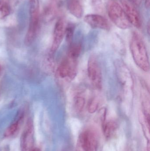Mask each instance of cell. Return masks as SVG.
Returning <instances> with one entry per match:
<instances>
[{
	"instance_id": "6da1fadb",
	"label": "cell",
	"mask_w": 150,
	"mask_h": 151,
	"mask_svg": "<svg viewBox=\"0 0 150 151\" xmlns=\"http://www.w3.org/2000/svg\"><path fill=\"white\" fill-rule=\"evenodd\" d=\"M130 50L136 65L145 72L149 71V60L145 43L141 36L136 32L131 37Z\"/></svg>"
},
{
	"instance_id": "7a4b0ae2",
	"label": "cell",
	"mask_w": 150,
	"mask_h": 151,
	"mask_svg": "<svg viewBox=\"0 0 150 151\" xmlns=\"http://www.w3.org/2000/svg\"><path fill=\"white\" fill-rule=\"evenodd\" d=\"M107 12L110 19L117 27L127 29L131 27L122 7L117 1L111 0L109 2Z\"/></svg>"
},
{
	"instance_id": "3957f363",
	"label": "cell",
	"mask_w": 150,
	"mask_h": 151,
	"mask_svg": "<svg viewBox=\"0 0 150 151\" xmlns=\"http://www.w3.org/2000/svg\"><path fill=\"white\" fill-rule=\"evenodd\" d=\"M98 138L97 133L93 129H84L78 137L75 151H97Z\"/></svg>"
},
{
	"instance_id": "277c9868",
	"label": "cell",
	"mask_w": 150,
	"mask_h": 151,
	"mask_svg": "<svg viewBox=\"0 0 150 151\" xmlns=\"http://www.w3.org/2000/svg\"><path fill=\"white\" fill-rule=\"evenodd\" d=\"M116 70L119 81L123 89L124 95L132 96L134 89V81L129 70L122 63H119Z\"/></svg>"
},
{
	"instance_id": "5b68a950",
	"label": "cell",
	"mask_w": 150,
	"mask_h": 151,
	"mask_svg": "<svg viewBox=\"0 0 150 151\" xmlns=\"http://www.w3.org/2000/svg\"><path fill=\"white\" fill-rule=\"evenodd\" d=\"M87 71L89 79L93 87L97 89H101L102 86L101 69L94 56H91L89 58Z\"/></svg>"
},
{
	"instance_id": "8992f818",
	"label": "cell",
	"mask_w": 150,
	"mask_h": 151,
	"mask_svg": "<svg viewBox=\"0 0 150 151\" xmlns=\"http://www.w3.org/2000/svg\"><path fill=\"white\" fill-rule=\"evenodd\" d=\"M34 127L31 119L26 122L20 138L21 151H32L34 145Z\"/></svg>"
},
{
	"instance_id": "52a82bcc",
	"label": "cell",
	"mask_w": 150,
	"mask_h": 151,
	"mask_svg": "<svg viewBox=\"0 0 150 151\" xmlns=\"http://www.w3.org/2000/svg\"><path fill=\"white\" fill-rule=\"evenodd\" d=\"M77 71V60L67 57L60 64L58 69V75L61 78L72 80Z\"/></svg>"
},
{
	"instance_id": "ba28073f",
	"label": "cell",
	"mask_w": 150,
	"mask_h": 151,
	"mask_svg": "<svg viewBox=\"0 0 150 151\" xmlns=\"http://www.w3.org/2000/svg\"><path fill=\"white\" fill-rule=\"evenodd\" d=\"M122 8L130 24L137 28H140L141 27V20L139 12L134 4L128 0H122Z\"/></svg>"
},
{
	"instance_id": "9c48e42d",
	"label": "cell",
	"mask_w": 150,
	"mask_h": 151,
	"mask_svg": "<svg viewBox=\"0 0 150 151\" xmlns=\"http://www.w3.org/2000/svg\"><path fill=\"white\" fill-rule=\"evenodd\" d=\"M66 27L63 19L60 18L57 20L54 29L53 41L51 47V52L55 53L58 49L63 37L65 35Z\"/></svg>"
},
{
	"instance_id": "30bf717a",
	"label": "cell",
	"mask_w": 150,
	"mask_h": 151,
	"mask_svg": "<svg viewBox=\"0 0 150 151\" xmlns=\"http://www.w3.org/2000/svg\"><path fill=\"white\" fill-rule=\"evenodd\" d=\"M84 20L90 26L93 28L109 30L110 25L107 19L101 15L89 14L84 17Z\"/></svg>"
},
{
	"instance_id": "8fae6325",
	"label": "cell",
	"mask_w": 150,
	"mask_h": 151,
	"mask_svg": "<svg viewBox=\"0 0 150 151\" xmlns=\"http://www.w3.org/2000/svg\"><path fill=\"white\" fill-rule=\"evenodd\" d=\"M104 135L106 139H111L114 137L117 132L118 124L115 121L110 120L108 122H105L102 125Z\"/></svg>"
},
{
	"instance_id": "7c38bea8",
	"label": "cell",
	"mask_w": 150,
	"mask_h": 151,
	"mask_svg": "<svg viewBox=\"0 0 150 151\" xmlns=\"http://www.w3.org/2000/svg\"><path fill=\"white\" fill-rule=\"evenodd\" d=\"M68 7L70 12L77 18H81L83 13L81 0H68Z\"/></svg>"
},
{
	"instance_id": "4fadbf2b",
	"label": "cell",
	"mask_w": 150,
	"mask_h": 151,
	"mask_svg": "<svg viewBox=\"0 0 150 151\" xmlns=\"http://www.w3.org/2000/svg\"><path fill=\"white\" fill-rule=\"evenodd\" d=\"M23 119V116L21 115L17 119L12 122L5 130L4 136L6 138H11L16 135L20 129Z\"/></svg>"
},
{
	"instance_id": "5bb4252c",
	"label": "cell",
	"mask_w": 150,
	"mask_h": 151,
	"mask_svg": "<svg viewBox=\"0 0 150 151\" xmlns=\"http://www.w3.org/2000/svg\"><path fill=\"white\" fill-rule=\"evenodd\" d=\"M82 45L80 43H74L70 47L68 56L71 59L77 60L82 51Z\"/></svg>"
},
{
	"instance_id": "9a60e30c",
	"label": "cell",
	"mask_w": 150,
	"mask_h": 151,
	"mask_svg": "<svg viewBox=\"0 0 150 151\" xmlns=\"http://www.w3.org/2000/svg\"><path fill=\"white\" fill-rule=\"evenodd\" d=\"M85 104V98L82 94H78L76 95L74 99V106L77 111L82 112L84 108Z\"/></svg>"
},
{
	"instance_id": "2e32d148",
	"label": "cell",
	"mask_w": 150,
	"mask_h": 151,
	"mask_svg": "<svg viewBox=\"0 0 150 151\" xmlns=\"http://www.w3.org/2000/svg\"><path fill=\"white\" fill-rule=\"evenodd\" d=\"M9 4L5 0H0V19L8 17L10 13Z\"/></svg>"
},
{
	"instance_id": "e0dca14e",
	"label": "cell",
	"mask_w": 150,
	"mask_h": 151,
	"mask_svg": "<svg viewBox=\"0 0 150 151\" xmlns=\"http://www.w3.org/2000/svg\"><path fill=\"white\" fill-rule=\"evenodd\" d=\"M56 13V9L54 4H51L46 8L44 12V19L46 21H51L54 19Z\"/></svg>"
},
{
	"instance_id": "ac0fdd59",
	"label": "cell",
	"mask_w": 150,
	"mask_h": 151,
	"mask_svg": "<svg viewBox=\"0 0 150 151\" xmlns=\"http://www.w3.org/2000/svg\"><path fill=\"white\" fill-rule=\"evenodd\" d=\"M75 29V26L72 24H69L66 27L65 35L66 36V40L68 43H70L72 42Z\"/></svg>"
},
{
	"instance_id": "d6986e66",
	"label": "cell",
	"mask_w": 150,
	"mask_h": 151,
	"mask_svg": "<svg viewBox=\"0 0 150 151\" xmlns=\"http://www.w3.org/2000/svg\"><path fill=\"white\" fill-rule=\"evenodd\" d=\"M99 104V100L97 98H93L91 99L88 104V110L89 113L91 114L95 113L97 110Z\"/></svg>"
},
{
	"instance_id": "ffe728a7",
	"label": "cell",
	"mask_w": 150,
	"mask_h": 151,
	"mask_svg": "<svg viewBox=\"0 0 150 151\" xmlns=\"http://www.w3.org/2000/svg\"><path fill=\"white\" fill-rule=\"evenodd\" d=\"M133 4L136 5H139L141 2L142 0H129Z\"/></svg>"
},
{
	"instance_id": "44dd1931",
	"label": "cell",
	"mask_w": 150,
	"mask_h": 151,
	"mask_svg": "<svg viewBox=\"0 0 150 151\" xmlns=\"http://www.w3.org/2000/svg\"><path fill=\"white\" fill-rule=\"evenodd\" d=\"M145 4L147 8H149L150 7V0H145Z\"/></svg>"
},
{
	"instance_id": "7402d4cb",
	"label": "cell",
	"mask_w": 150,
	"mask_h": 151,
	"mask_svg": "<svg viewBox=\"0 0 150 151\" xmlns=\"http://www.w3.org/2000/svg\"><path fill=\"white\" fill-rule=\"evenodd\" d=\"M21 0H11L13 4H17Z\"/></svg>"
},
{
	"instance_id": "603a6c76",
	"label": "cell",
	"mask_w": 150,
	"mask_h": 151,
	"mask_svg": "<svg viewBox=\"0 0 150 151\" xmlns=\"http://www.w3.org/2000/svg\"><path fill=\"white\" fill-rule=\"evenodd\" d=\"M32 151H40V150H39L38 148H35V149H33V150H32Z\"/></svg>"
},
{
	"instance_id": "cb8c5ba5",
	"label": "cell",
	"mask_w": 150,
	"mask_h": 151,
	"mask_svg": "<svg viewBox=\"0 0 150 151\" xmlns=\"http://www.w3.org/2000/svg\"><path fill=\"white\" fill-rule=\"evenodd\" d=\"M2 70V68L1 65L0 64V74H1V73Z\"/></svg>"
},
{
	"instance_id": "d4e9b609",
	"label": "cell",
	"mask_w": 150,
	"mask_h": 151,
	"mask_svg": "<svg viewBox=\"0 0 150 151\" xmlns=\"http://www.w3.org/2000/svg\"><path fill=\"white\" fill-rule=\"evenodd\" d=\"M147 151H149V150H147Z\"/></svg>"
},
{
	"instance_id": "484cf974",
	"label": "cell",
	"mask_w": 150,
	"mask_h": 151,
	"mask_svg": "<svg viewBox=\"0 0 150 151\" xmlns=\"http://www.w3.org/2000/svg\"></svg>"
}]
</instances>
